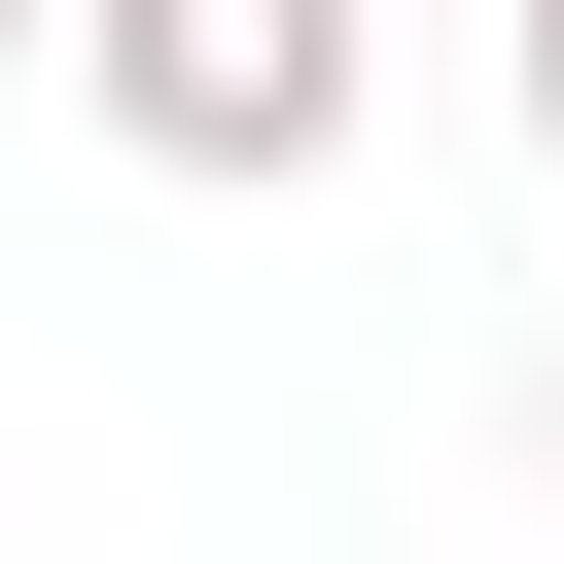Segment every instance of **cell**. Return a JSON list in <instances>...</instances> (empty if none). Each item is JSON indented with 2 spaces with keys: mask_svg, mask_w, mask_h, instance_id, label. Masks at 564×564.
<instances>
[{
  "mask_svg": "<svg viewBox=\"0 0 564 564\" xmlns=\"http://www.w3.org/2000/svg\"><path fill=\"white\" fill-rule=\"evenodd\" d=\"M70 70H106V141H141V176H352V106H388V35H352V0H106Z\"/></svg>",
  "mask_w": 564,
  "mask_h": 564,
  "instance_id": "cell-1",
  "label": "cell"
},
{
  "mask_svg": "<svg viewBox=\"0 0 564 564\" xmlns=\"http://www.w3.org/2000/svg\"><path fill=\"white\" fill-rule=\"evenodd\" d=\"M494 106H529V176H564V0H494Z\"/></svg>",
  "mask_w": 564,
  "mask_h": 564,
  "instance_id": "cell-2",
  "label": "cell"
},
{
  "mask_svg": "<svg viewBox=\"0 0 564 564\" xmlns=\"http://www.w3.org/2000/svg\"><path fill=\"white\" fill-rule=\"evenodd\" d=\"M529 458H564V352H529Z\"/></svg>",
  "mask_w": 564,
  "mask_h": 564,
  "instance_id": "cell-3",
  "label": "cell"
},
{
  "mask_svg": "<svg viewBox=\"0 0 564 564\" xmlns=\"http://www.w3.org/2000/svg\"><path fill=\"white\" fill-rule=\"evenodd\" d=\"M0 35H106V0H0Z\"/></svg>",
  "mask_w": 564,
  "mask_h": 564,
  "instance_id": "cell-4",
  "label": "cell"
}]
</instances>
